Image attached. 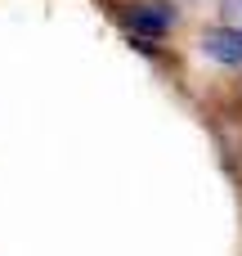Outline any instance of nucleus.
I'll use <instances>...</instances> for the list:
<instances>
[{
    "label": "nucleus",
    "mask_w": 242,
    "mask_h": 256,
    "mask_svg": "<svg viewBox=\"0 0 242 256\" xmlns=\"http://www.w3.org/2000/svg\"><path fill=\"white\" fill-rule=\"evenodd\" d=\"M175 4L171 0H139V4H130V14H126V22H130V32H135V40L144 45V50H153L171 27H175Z\"/></svg>",
    "instance_id": "obj_1"
},
{
    "label": "nucleus",
    "mask_w": 242,
    "mask_h": 256,
    "mask_svg": "<svg viewBox=\"0 0 242 256\" xmlns=\"http://www.w3.org/2000/svg\"><path fill=\"white\" fill-rule=\"evenodd\" d=\"M202 54L220 68H242V27H207L202 32Z\"/></svg>",
    "instance_id": "obj_2"
}]
</instances>
